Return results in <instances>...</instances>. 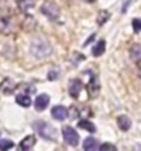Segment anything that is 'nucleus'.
<instances>
[{"mask_svg": "<svg viewBox=\"0 0 141 151\" xmlns=\"http://www.w3.org/2000/svg\"><path fill=\"white\" fill-rule=\"evenodd\" d=\"M30 52L37 59H45L52 55V45L45 37H36L30 43Z\"/></svg>", "mask_w": 141, "mask_h": 151, "instance_id": "f257e3e1", "label": "nucleus"}, {"mask_svg": "<svg viewBox=\"0 0 141 151\" xmlns=\"http://www.w3.org/2000/svg\"><path fill=\"white\" fill-rule=\"evenodd\" d=\"M34 129L37 131L41 137L47 140H51V142H55L58 139V132L54 127H52L51 124L48 122H36L34 124Z\"/></svg>", "mask_w": 141, "mask_h": 151, "instance_id": "f03ea898", "label": "nucleus"}, {"mask_svg": "<svg viewBox=\"0 0 141 151\" xmlns=\"http://www.w3.org/2000/svg\"><path fill=\"white\" fill-rule=\"evenodd\" d=\"M41 12L47 17L49 21H58L60 18V10L55 3L52 1H45L41 6Z\"/></svg>", "mask_w": 141, "mask_h": 151, "instance_id": "7ed1b4c3", "label": "nucleus"}, {"mask_svg": "<svg viewBox=\"0 0 141 151\" xmlns=\"http://www.w3.org/2000/svg\"><path fill=\"white\" fill-rule=\"evenodd\" d=\"M62 135H63V139H64V142H66L67 144H70L73 147L78 146L79 135L77 133L75 129H73L71 127H64L62 129Z\"/></svg>", "mask_w": 141, "mask_h": 151, "instance_id": "20e7f679", "label": "nucleus"}, {"mask_svg": "<svg viewBox=\"0 0 141 151\" xmlns=\"http://www.w3.org/2000/svg\"><path fill=\"white\" fill-rule=\"evenodd\" d=\"M14 25H12V21L7 17H0V33L1 35H11L14 33Z\"/></svg>", "mask_w": 141, "mask_h": 151, "instance_id": "39448f33", "label": "nucleus"}, {"mask_svg": "<svg viewBox=\"0 0 141 151\" xmlns=\"http://www.w3.org/2000/svg\"><path fill=\"white\" fill-rule=\"evenodd\" d=\"M81 91H82V83H81V80H78V78L70 80V84H69V93H70L71 98H78Z\"/></svg>", "mask_w": 141, "mask_h": 151, "instance_id": "423d86ee", "label": "nucleus"}, {"mask_svg": "<svg viewBox=\"0 0 141 151\" xmlns=\"http://www.w3.org/2000/svg\"><path fill=\"white\" fill-rule=\"evenodd\" d=\"M48 104H49V96H48L47 93H41V95H39L34 100V109L37 111L45 110Z\"/></svg>", "mask_w": 141, "mask_h": 151, "instance_id": "0eeeda50", "label": "nucleus"}, {"mask_svg": "<svg viewBox=\"0 0 141 151\" xmlns=\"http://www.w3.org/2000/svg\"><path fill=\"white\" fill-rule=\"evenodd\" d=\"M51 114L58 121H64L67 118V115H69V110L64 106H55V107H52Z\"/></svg>", "mask_w": 141, "mask_h": 151, "instance_id": "6e6552de", "label": "nucleus"}, {"mask_svg": "<svg viewBox=\"0 0 141 151\" xmlns=\"http://www.w3.org/2000/svg\"><path fill=\"white\" fill-rule=\"evenodd\" d=\"M15 83L11 78H4L0 83V91L3 92L4 95H11L12 92L15 91Z\"/></svg>", "mask_w": 141, "mask_h": 151, "instance_id": "1a4fd4ad", "label": "nucleus"}, {"mask_svg": "<svg viewBox=\"0 0 141 151\" xmlns=\"http://www.w3.org/2000/svg\"><path fill=\"white\" fill-rule=\"evenodd\" d=\"M36 142H37V139H36L34 135H28L26 137H24V140L19 143V150H22V151L31 150V148L34 147Z\"/></svg>", "mask_w": 141, "mask_h": 151, "instance_id": "9d476101", "label": "nucleus"}, {"mask_svg": "<svg viewBox=\"0 0 141 151\" xmlns=\"http://www.w3.org/2000/svg\"><path fill=\"white\" fill-rule=\"evenodd\" d=\"M99 91H100V81H99V78L96 76H92V78L88 83V92L92 96H96Z\"/></svg>", "mask_w": 141, "mask_h": 151, "instance_id": "9b49d317", "label": "nucleus"}, {"mask_svg": "<svg viewBox=\"0 0 141 151\" xmlns=\"http://www.w3.org/2000/svg\"><path fill=\"white\" fill-rule=\"evenodd\" d=\"M130 59L136 62L137 65L141 63V44H134L133 47L130 48Z\"/></svg>", "mask_w": 141, "mask_h": 151, "instance_id": "f8f14e48", "label": "nucleus"}, {"mask_svg": "<svg viewBox=\"0 0 141 151\" xmlns=\"http://www.w3.org/2000/svg\"><path fill=\"white\" fill-rule=\"evenodd\" d=\"M118 122V127H119V129L123 132L129 131L130 127H132V121H130V118L127 117V115H119L117 119Z\"/></svg>", "mask_w": 141, "mask_h": 151, "instance_id": "ddd939ff", "label": "nucleus"}, {"mask_svg": "<svg viewBox=\"0 0 141 151\" xmlns=\"http://www.w3.org/2000/svg\"><path fill=\"white\" fill-rule=\"evenodd\" d=\"M82 147L85 151H94V150H99L100 144H99V142L96 139H93V137H86V139L84 140Z\"/></svg>", "mask_w": 141, "mask_h": 151, "instance_id": "4468645a", "label": "nucleus"}, {"mask_svg": "<svg viewBox=\"0 0 141 151\" xmlns=\"http://www.w3.org/2000/svg\"><path fill=\"white\" fill-rule=\"evenodd\" d=\"M78 128L84 129L86 132H90V133H94L96 132V127H94L93 122H90L89 119H81L78 122Z\"/></svg>", "mask_w": 141, "mask_h": 151, "instance_id": "2eb2a0df", "label": "nucleus"}, {"mask_svg": "<svg viewBox=\"0 0 141 151\" xmlns=\"http://www.w3.org/2000/svg\"><path fill=\"white\" fill-rule=\"evenodd\" d=\"M34 0H18V7H19L21 11L28 12L34 7Z\"/></svg>", "mask_w": 141, "mask_h": 151, "instance_id": "dca6fc26", "label": "nucleus"}, {"mask_svg": "<svg viewBox=\"0 0 141 151\" xmlns=\"http://www.w3.org/2000/svg\"><path fill=\"white\" fill-rule=\"evenodd\" d=\"M106 52V43H104V40H100L93 48H92V54L93 56H100L103 55Z\"/></svg>", "mask_w": 141, "mask_h": 151, "instance_id": "f3484780", "label": "nucleus"}, {"mask_svg": "<svg viewBox=\"0 0 141 151\" xmlns=\"http://www.w3.org/2000/svg\"><path fill=\"white\" fill-rule=\"evenodd\" d=\"M16 103L19 104V106H22V107H29L31 104V99H30V96L29 95H18L16 96Z\"/></svg>", "mask_w": 141, "mask_h": 151, "instance_id": "a211bd4d", "label": "nucleus"}, {"mask_svg": "<svg viewBox=\"0 0 141 151\" xmlns=\"http://www.w3.org/2000/svg\"><path fill=\"white\" fill-rule=\"evenodd\" d=\"M14 147V143H12L11 140L8 139H1L0 140V148L1 150H10V148Z\"/></svg>", "mask_w": 141, "mask_h": 151, "instance_id": "6ab92c4d", "label": "nucleus"}, {"mask_svg": "<svg viewBox=\"0 0 141 151\" xmlns=\"http://www.w3.org/2000/svg\"><path fill=\"white\" fill-rule=\"evenodd\" d=\"M108 18H110V14H108L107 11H102L100 14H99V17H97V24H99V25L106 24Z\"/></svg>", "mask_w": 141, "mask_h": 151, "instance_id": "aec40b11", "label": "nucleus"}, {"mask_svg": "<svg viewBox=\"0 0 141 151\" xmlns=\"http://www.w3.org/2000/svg\"><path fill=\"white\" fill-rule=\"evenodd\" d=\"M132 26H133V30L136 33L141 32V19H138V18H134V19L132 21Z\"/></svg>", "mask_w": 141, "mask_h": 151, "instance_id": "412c9836", "label": "nucleus"}, {"mask_svg": "<svg viewBox=\"0 0 141 151\" xmlns=\"http://www.w3.org/2000/svg\"><path fill=\"white\" fill-rule=\"evenodd\" d=\"M99 150H102V151H104V150H112V151H115V150H117V147H115L114 144L104 143V144H100V147H99Z\"/></svg>", "mask_w": 141, "mask_h": 151, "instance_id": "4be33fe9", "label": "nucleus"}, {"mask_svg": "<svg viewBox=\"0 0 141 151\" xmlns=\"http://www.w3.org/2000/svg\"><path fill=\"white\" fill-rule=\"evenodd\" d=\"M58 77H59V72H58V70H56V72H55V70H51V72L48 73V78H49V80H56Z\"/></svg>", "mask_w": 141, "mask_h": 151, "instance_id": "5701e85b", "label": "nucleus"}, {"mask_svg": "<svg viewBox=\"0 0 141 151\" xmlns=\"http://www.w3.org/2000/svg\"><path fill=\"white\" fill-rule=\"evenodd\" d=\"M93 39H94V35H92V36H90V37H89V39L86 40V43H85V45H88V44H89V43H92V40H93Z\"/></svg>", "mask_w": 141, "mask_h": 151, "instance_id": "b1692460", "label": "nucleus"}, {"mask_svg": "<svg viewBox=\"0 0 141 151\" xmlns=\"http://www.w3.org/2000/svg\"><path fill=\"white\" fill-rule=\"evenodd\" d=\"M137 66H138V76L141 77V63H140V65H137Z\"/></svg>", "mask_w": 141, "mask_h": 151, "instance_id": "393cba45", "label": "nucleus"}, {"mask_svg": "<svg viewBox=\"0 0 141 151\" xmlns=\"http://www.w3.org/2000/svg\"><path fill=\"white\" fill-rule=\"evenodd\" d=\"M86 1H94V0H86Z\"/></svg>", "mask_w": 141, "mask_h": 151, "instance_id": "a878e982", "label": "nucleus"}]
</instances>
